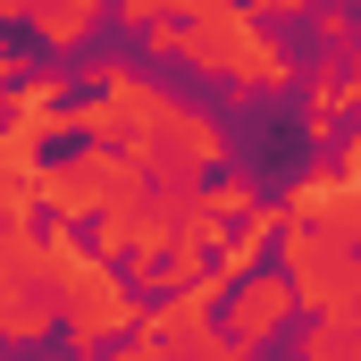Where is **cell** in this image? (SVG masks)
Here are the masks:
<instances>
[{"mask_svg":"<svg viewBox=\"0 0 361 361\" xmlns=\"http://www.w3.org/2000/svg\"><path fill=\"white\" fill-rule=\"evenodd\" d=\"M51 269H59V302H68V328H76V345H101V336H118L126 319H135V294L118 286V277L101 269V261H85L68 235L51 244Z\"/></svg>","mask_w":361,"mask_h":361,"instance_id":"cell-1","label":"cell"},{"mask_svg":"<svg viewBox=\"0 0 361 361\" xmlns=\"http://www.w3.org/2000/svg\"><path fill=\"white\" fill-rule=\"evenodd\" d=\"M143 152H152V169H169V177H202V169L219 160V126L160 101V109L143 118Z\"/></svg>","mask_w":361,"mask_h":361,"instance_id":"cell-2","label":"cell"},{"mask_svg":"<svg viewBox=\"0 0 361 361\" xmlns=\"http://www.w3.org/2000/svg\"><path fill=\"white\" fill-rule=\"evenodd\" d=\"M286 311H294V286H277V277L244 286V294H235V336H244V345H252V336H269Z\"/></svg>","mask_w":361,"mask_h":361,"instance_id":"cell-3","label":"cell"},{"mask_svg":"<svg viewBox=\"0 0 361 361\" xmlns=\"http://www.w3.org/2000/svg\"><path fill=\"white\" fill-rule=\"evenodd\" d=\"M25 8H34V25H42L51 42H76V34L92 25V8H101V0H25Z\"/></svg>","mask_w":361,"mask_h":361,"instance_id":"cell-4","label":"cell"},{"mask_svg":"<svg viewBox=\"0 0 361 361\" xmlns=\"http://www.w3.org/2000/svg\"><path fill=\"white\" fill-rule=\"evenodd\" d=\"M269 227H277V219H252V227H244V235L219 252V286H227V277H244L252 261H261V252H269Z\"/></svg>","mask_w":361,"mask_h":361,"instance_id":"cell-5","label":"cell"},{"mask_svg":"<svg viewBox=\"0 0 361 361\" xmlns=\"http://www.w3.org/2000/svg\"><path fill=\"white\" fill-rule=\"evenodd\" d=\"M302 0H252V17H294Z\"/></svg>","mask_w":361,"mask_h":361,"instance_id":"cell-6","label":"cell"}]
</instances>
